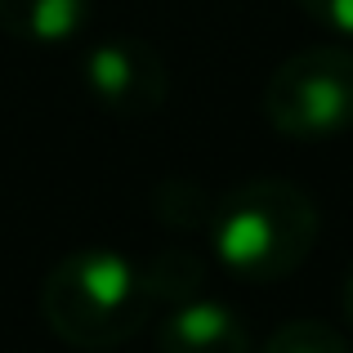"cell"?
<instances>
[{"mask_svg": "<svg viewBox=\"0 0 353 353\" xmlns=\"http://www.w3.org/2000/svg\"><path fill=\"white\" fill-rule=\"evenodd\" d=\"M143 264L117 246H81L63 255L41 282V313L72 349L103 353L134 336L152 313Z\"/></svg>", "mask_w": 353, "mask_h": 353, "instance_id": "6da1fadb", "label": "cell"}, {"mask_svg": "<svg viewBox=\"0 0 353 353\" xmlns=\"http://www.w3.org/2000/svg\"><path fill=\"white\" fill-rule=\"evenodd\" d=\"M318 241V206L291 179H246L210 210L215 259L241 282H282Z\"/></svg>", "mask_w": 353, "mask_h": 353, "instance_id": "7a4b0ae2", "label": "cell"}, {"mask_svg": "<svg viewBox=\"0 0 353 353\" xmlns=\"http://www.w3.org/2000/svg\"><path fill=\"white\" fill-rule=\"evenodd\" d=\"M264 121L291 143H327L353 130V54L313 45L277 63L264 85Z\"/></svg>", "mask_w": 353, "mask_h": 353, "instance_id": "3957f363", "label": "cell"}, {"mask_svg": "<svg viewBox=\"0 0 353 353\" xmlns=\"http://www.w3.org/2000/svg\"><path fill=\"white\" fill-rule=\"evenodd\" d=\"M90 99L112 117H152L170 94V68L143 36H103L81 63Z\"/></svg>", "mask_w": 353, "mask_h": 353, "instance_id": "277c9868", "label": "cell"}, {"mask_svg": "<svg viewBox=\"0 0 353 353\" xmlns=\"http://www.w3.org/2000/svg\"><path fill=\"white\" fill-rule=\"evenodd\" d=\"M157 353H250V331L224 300L192 295L161 318Z\"/></svg>", "mask_w": 353, "mask_h": 353, "instance_id": "5b68a950", "label": "cell"}, {"mask_svg": "<svg viewBox=\"0 0 353 353\" xmlns=\"http://www.w3.org/2000/svg\"><path fill=\"white\" fill-rule=\"evenodd\" d=\"M94 18V0H0V32L27 45H63Z\"/></svg>", "mask_w": 353, "mask_h": 353, "instance_id": "8992f818", "label": "cell"}, {"mask_svg": "<svg viewBox=\"0 0 353 353\" xmlns=\"http://www.w3.org/2000/svg\"><path fill=\"white\" fill-rule=\"evenodd\" d=\"M143 282L152 291V304H183L192 295H201V282H206V264H201L192 250L170 246L161 255H152L143 264Z\"/></svg>", "mask_w": 353, "mask_h": 353, "instance_id": "52a82bcc", "label": "cell"}, {"mask_svg": "<svg viewBox=\"0 0 353 353\" xmlns=\"http://www.w3.org/2000/svg\"><path fill=\"white\" fill-rule=\"evenodd\" d=\"M259 353H349V340L322 318H291L264 340Z\"/></svg>", "mask_w": 353, "mask_h": 353, "instance_id": "ba28073f", "label": "cell"}, {"mask_svg": "<svg viewBox=\"0 0 353 353\" xmlns=\"http://www.w3.org/2000/svg\"><path fill=\"white\" fill-rule=\"evenodd\" d=\"M210 210H215L210 192L201 188V183H192V179H165L161 188H157V215L170 219L174 228L210 224Z\"/></svg>", "mask_w": 353, "mask_h": 353, "instance_id": "9c48e42d", "label": "cell"}, {"mask_svg": "<svg viewBox=\"0 0 353 353\" xmlns=\"http://www.w3.org/2000/svg\"><path fill=\"white\" fill-rule=\"evenodd\" d=\"M295 5H300L318 27L353 41V0H295Z\"/></svg>", "mask_w": 353, "mask_h": 353, "instance_id": "30bf717a", "label": "cell"}, {"mask_svg": "<svg viewBox=\"0 0 353 353\" xmlns=\"http://www.w3.org/2000/svg\"><path fill=\"white\" fill-rule=\"evenodd\" d=\"M345 313H349V322H353V268H349V282H345Z\"/></svg>", "mask_w": 353, "mask_h": 353, "instance_id": "8fae6325", "label": "cell"}]
</instances>
